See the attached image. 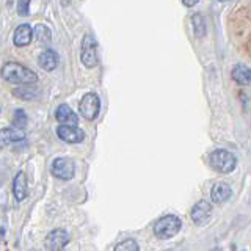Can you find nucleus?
<instances>
[{
  "mask_svg": "<svg viewBox=\"0 0 251 251\" xmlns=\"http://www.w3.org/2000/svg\"><path fill=\"white\" fill-rule=\"evenodd\" d=\"M78 110H80V115L85 120L93 121L96 120L99 112H100V99L96 93H86L82 98L80 104H78Z\"/></svg>",
  "mask_w": 251,
  "mask_h": 251,
  "instance_id": "423d86ee",
  "label": "nucleus"
},
{
  "mask_svg": "<svg viewBox=\"0 0 251 251\" xmlns=\"http://www.w3.org/2000/svg\"><path fill=\"white\" fill-rule=\"evenodd\" d=\"M55 120L60 123V126H77L78 118L74 113V110L68 104H60L55 110Z\"/></svg>",
  "mask_w": 251,
  "mask_h": 251,
  "instance_id": "9d476101",
  "label": "nucleus"
},
{
  "mask_svg": "<svg viewBox=\"0 0 251 251\" xmlns=\"http://www.w3.org/2000/svg\"><path fill=\"white\" fill-rule=\"evenodd\" d=\"M192 220H193V223L196 226H204V225H207L210 222V218H212V204L206 200H201L198 201L193 206L192 209V214H190Z\"/></svg>",
  "mask_w": 251,
  "mask_h": 251,
  "instance_id": "6e6552de",
  "label": "nucleus"
},
{
  "mask_svg": "<svg viewBox=\"0 0 251 251\" xmlns=\"http://www.w3.org/2000/svg\"><path fill=\"white\" fill-rule=\"evenodd\" d=\"M2 77L10 83L18 85H31L38 80V75L31 69L19 65V63L8 61L2 68Z\"/></svg>",
  "mask_w": 251,
  "mask_h": 251,
  "instance_id": "f257e3e1",
  "label": "nucleus"
},
{
  "mask_svg": "<svg viewBox=\"0 0 251 251\" xmlns=\"http://www.w3.org/2000/svg\"><path fill=\"white\" fill-rule=\"evenodd\" d=\"M18 13L21 16H27L30 13V0H19V3H18Z\"/></svg>",
  "mask_w": 251,
  "mask_h": 251,
  "instance_id": "4be33fe9",
  "label": "nucleus"
},
{
  "mask_svg": "<svg viewBox=\"0 0 251 251\" xmlns=\"http://www.w3.org/2000/svg\"><path fill=\"white\" fill-rule=\"evenodd\" d=\"M57 137L69 145L82 143L85 138V132L77 127V126H58L57 127Z\"/></svg>",
  "mask_w": 251,
  "mask_h": 251,
  "instance_id": "1a4fd4ad",
  "label": "nucleus"
},
{
  "mask_svg": "<svg viewBox=\"0 0 251 251\" xmlns=\"http://www.w3.org/2000/svg\"><path fill=\"white\" fill-rule=\"evenodd\" d=\"M28 123V118L25 115V112L21 108H18L14 112V116H13V124H14V127H19V129H24L27 126Z\"/></svg>",
  "mask_w": 251,
  "mask_h": 251,
  "instance_id": "412c9836",
  "label": "nucleus"
},
{
  "mask_svg": "<svg viewBox=\"0 0 251 251\" xmlns=\"http://www.w3.org/2000/svg\"><path fill=\"white\" fill-rule=\"evenodd\" d=\"M231 196H232V188L226 182H217L210 190V200L214 204H223L226 201H229Z\"/></svg>",
  "mask_w": 251,
  "mask_h": 251,
  "instance_id": "9b49d317",
  "label": "nucleus"
},
{
  "mask_svg": "<svg viewBox=\"0 0 251 251\" xmlns=\"http://www.w3.org/2000/svg\"><path fill=\"white\" fill-rule=\"evenodd\" d=\"M38 65L41 69L47 71V73H50V71H53L55 68L58 66V55L55 50H43L41 53H39L38 57Z\"/></svg>",
  "mask_w": 251,
  "mask_h": 251,
  "instance_id": "4468645a",
  "label": "nucleus"
},
{
  "mask_svg": "<svg viewBox=\"0 0 251 251\" xmlns=\"http://www.w3.org/2000/svg\"><path fill=\"white\" fill-rule=\"evenodd\" d=\"M31 38H33V28H31L28 24H21L14 31L13 43L18 47H25L31 43Z\"/></svg>",
  "mask_w": 251,
  "mask_h": 251,
  "instance_id": "ddd939ff",
  "label": "nucleus"
},
{
  "mask_svg": "<svg viewBox=\"0 0 251 251\" xmlns=\"http://www.w3.org/2000/svg\"><path fill=\"white\" fill-rule=\"evenodd\" d=\"M180 227H182V222H180V218L177 215H165L162 218H159L157 222L154 223V235L157 239L160 240H167V239H171L175 237V235L180 231Z\"/></svg>",
  "mask_w": 251,
  "mask_h": 251,
  "instance_id": "f03ea898",
  "label": "nucleus"
},
{
  "mask_svg": "<svg viewBox=\"0 0 251 251\" xmlns=\"http://www.w3.org/2000/svg\"><path fill=\"white\" fill-rule=\"evenodd\" d=\"M209 163L217 173L229 175V173L235 170L237 159H235V155L232 152L226 151V149H215V151H212V154L209 155Z\"/></svg>",
  "mask_w": 251,
  "mask_h": 251,
  "instance_id": "7ed1b4c3",
  "label": "nucleus"
},
{
  "mask_svg": "<svg viewBox=\"0 0 251 251\" xmlns=\"http://www.w3.org/2000/svg\"><path fill=\"white\" fill-rule=\"evenodd\" d=\"M27 190H28V184H27V176L24 171H19L18 175L13 179V195L16 201H24L27 198Z\"/></svg>",
  "mask_w": 251,
  "mask_h": 251,
  "instance_id": "f8f14e48",
  "label": "nucleus"
},
{
  "mask_svg": "<svg viewBox=\"0 0 251 251\" xmlns=\"http://www.w3.org/2000/svg\"><path fill=\"white\" fill-rule=\"evenodd\" d=\"M113 251H140V247L135 239H126L118 243Z\"/></svg>",
  "mask_w": 251,
  "mask_h": 251,
  "instance_id": "a211bd4d",
  "label": "nucleus"
},
{
  "mask_svg": "<svg viewBox=\"0 0 251 251\" xmlns=\"http://www.w3.org/2000/svg\"><path fill=\"white\" fill-rule=\"evenodd\" d=\"M13 94L16 98L19 99H24V100H30L36 98V91L33 88H30V86H22V88H16L13 90Z\"/></svg>",
  "mask_w": 251,
  "mask_h": 251,
  "instance_id": "aec40b11",
  "label": "nucleus"
},
{
  "mask_svg": "<svg viewBox=\"0 0 251 251\" xmlns=\"http://www.w3.org/2000/svg\"><path fill=\"white\" fill-rule=\"evenodd\" d=\"M220 2H226V0H220Z\"/></svg>",
  "mask_w": 251,
  "mask_h": 251,
  "instance_id": "b1692460",
  "label": "nucleus"
},
{
  "mask_svg": "<svg viewBox=\"0 0 251 251\" xmlns=\"http://www.w3.org/2000/svg\"><path fill=\"white\" fill-rule=\"evenodd\" d=\"M192 22H193V28H195V35L196 36L202 38L204 35H206V21H204V18L200 13L193 14Z\"/></svg>",
  "mask_w": 251,
  "mask_h": 251,
  "instance_id": "f3484780",
  "label": "nucleus"
},
{
  "mask_svg": "<svg viewBox=\"0 0 251 251\" xmlns=\"http://www.w3.org/2000/svg\"><path fill=\"white\" fill-rule=\"evenodd\" d=\"M35 35H36V39L39 43H43V44H46V43H49L50 41V30L47 28L46 25H43V24H39V25H36L35 27Z\"/></svg>",
  "mask_w": 251,
  "mask_h": 251,
  "instance_id": "6ab92c4d",
  "label": "nucleus"
},
{
  "mask_svg": "<svg viewBox=\"0 0 251 251\" xmlns=\"http://www.w3.org/2000/svg\"><path fill=\"white\" fill-rule=\"evenodd\" d=\"M46 251H47V250H46Z\"/></svg>",
  "mask_w": 251,
  "mask_h": 251,
  "instance_id": "393cba45",
  "label": "nucleus"
},
{
  "mask_svg": "<svg viewBox=\"0 0 251 251\" xmlns=\"http://www.w3.org/2000/svg\"><path fill=\"white\" fill-rule=\"evenodd\" d=\"M82 63L86 68H96L99 63L98 57V43L93 35L86 33L82 39V52H80Z\"/></svg>",
  "mask_w": 251,
  "mask_h": 251,
  "instance_id": "20e7f679",
  "label": "nucleus"
},
{
  "mask_svg": "<svg viewBox=\"0 0 251 251\" xmlns=\"http://www.w3.org/2000/svg\"><path fill=\"white\" fill-rule=\"evenodd\" d=\"M0 138H2V146L6 148L11 143H18V141H22L25 138V132L19 127H5L2 129V133H0Z\"/></svg>",
  "mask_w": 251,
  "mask_h": 251,
  "instance_id": "2eb2a0df",
  "label": "nucleus"
},
{
  "mask_svg": "<svg viewBox=\"0 0 251 251\" xmlns=\"http://www.w3.org/2000/svg\"><path fill=\"white\" fill-rule=\"evenodd\" d=\"M50 173L60 180H71L75 175V163L69 157H57L50 165Z\"/></svg>",
  "mask_w": 251,
  "mask_h": 251,
  "instance_id": "39448f33",
  "label": "nucleus"
},
{
  "mask_svg": "<svg viewBox=\"0 0 251 251\" xmlns=\"http://www.w3.org/2000/svg\"><path fill=\"white\" fill-rule=\"evenodd\" d=\"M198 2H200V0H182V3H184L185 6H188V8H190V6H195Z\"/></svg>",
  "mask_w": 251,
  "mask_h": 251,
  "instance_id": "5701e85b",
  "label": "nucleus"
},
{
  "mask_svg": "<svg viewBox=\"0 0 251 251\" xmlns=\"http://www.w3.org/2000/svg\"><path fill=\"white\" fill-rule=\"evenodd\" d=\"M71 237L66 229H61V227H57V229H52L49 234L46 235L44 239V247L47 251H63L68 243H69Z\"/></svg>",
  "mask_w": 251,
  "mask_h": 251,
  "instance_id": "0eeeda50",
  "label": "nucleus"
},
{
  "mask_svg": "<svg viewBox=\"0 0 251 251\" xmlns=\"http://www.w3.org/2000/svg\"><path fill=\"white\" fill-rule=\"evenodd\" d=\"M231 77L235 83L239 85H250L251 83V68L245 65H235L231 71Z\"/></svg>",
  "mask_w": 251,
  "mask_h": 251,
  "instance_id": "dca6fc26",
  "label": "nucleus"
}]
</instances>
